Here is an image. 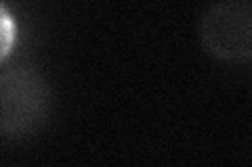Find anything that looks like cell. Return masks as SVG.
I'll use <instances>...</instances> for the list:
<instances>
[{
    "label": "cell",
    "mask_w": 252,
    "mask_h": 167,
    "mask_svg": "<svg viewBox=\"0 0 252 167\" xmlns=\"http://www.w3.org/2000/svg\"><path fill=\"white\" fill-rule=\"evenodd\" d=\"M200 42L217 61L248 65L252 59L250 0H217L200 19Z\"/></svg>",
    "instance_id": "cell-2"
},
{
    "label": "cell",
    "mask_w": 252,
    "mask_h": 167,
    "mask_svg": "<svg viewBox=\"0 0 252 167\" xmlns=\"http://www.w3.org/2000/svg\"><path fill=\"white\" fill-rule=\"evenodd\" d=\"M53 92L46 77L34 67L15 65L0 71V136L21 140L46 123Z\"/></svg>",
    "instance_id": "cell-1"
},
{
    "label": "cell",
    "mask_w": 252,
    "mask_h": 167,
    "mask_svg": "<svg viewBox=\"0 0 252 167\" xmlns=\"http://www.w3.org/2000/svg\"><path fill=\"white\" fill-rule=\"evenodd\" d=\"M15 44H17V21L6 9V4L0 2V63L6 61Z\"/></svg>",
    "instance_id": "cell-3"
}]
</instances>
